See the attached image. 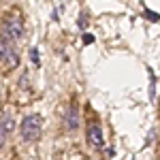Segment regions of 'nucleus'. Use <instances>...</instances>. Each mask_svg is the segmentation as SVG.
Wrapping results in <instances>:
<instances>
[{"label": "nucleus", "mask_w": 160, "mask_h": 160, "mask_svg": "<svg viewBox=\"0 0 160 160\" xmlns=\"http://www.w3.org/2000/svg\"><path fill=\"white\" fill-rule=\"evenodd\" d=\"M26 34V26H24V19H22V15L17 11L9 13V15H4V19H2V24H0V37L9 38L13 43H17V41H22Z\"/></svg>", "instance_id": "1"}, {"label": "nucleus", "mask_w": 160, "mask_h": 160, "mask_svg": "<svg viewBox=\"0 0 160 160\" xmlns=\"http://www.w3.org/2000/svg\"><path fill=\"white\" fill-rule=\"evenodd\" d=\"M19 66V51H17V43H13L9 38L0 37V71L4 75L13 73Z\"/></svg>", "instance_id": "2"}, {"label": "nucleus", "mask_w": 160, "mask_h": 160, "mask_svg": "<svg viewBox=\"0 0 160 160\" xmlns=\"http://www.w3.org/2000/svg\"><path fill=\"white\" fill-rule=\"evenodd\" d=\"M19 135L26 143H34L43 135V118L38 113H28L19 124Z\"/></svg>", "instance_id": "3"}, {"label": "nucleus", "mask_w": 160, "mask_h": 160, "mask_svg": "<svg viewBox=\"0 0 160 160\" xmlns=\"http://www.w3.org/2000/svg\"><path fill=\"white\" fill-rule=\"evenodd\" d=\"M86 139L94 149H102L105 148V132H102V126H98L96 122H90L86 126Z\"/></svg>", "instance_id": "4"}, {"label": "nucleus", "mask_w": 160, "mask_h": 160, "mask_svg": "<svg viewBox=\"0 0 160 160\" xmlns=\"http://www.w3.org/2000/svg\"><path fill=\"white\" fill-rule=\"evenodd\" d=\"M64 124H66V128L73 132L77 130V126H79V109H77V105L71 102L68 105V111H66V118H64Z\"/></svg>", "instance_id": "5"}, {"label": "nucleus", "mask_w": 160, "mask_h": 160, "mask_svg": "<svg viewBox=\"0 0 160 160\" xmlns=\"http://www.w3.org/2000/svg\"><path fill=\"white\" fill-rule=\"evenodd\" d=\"M0 126H2V128L7 130V135H9L13 128H15V124H13V118H11V115H2V118H0Z\"/></svg>", "instance_id": "6"}, {"label": "nucleus", "mask_w": 160, "mask_h": 160, "mask_svg": "<svg viewBox=\"0 0 160 160\" xmlns=\"http://www.w3.org/2000/svg\"><path fill=\"white\" fill-rule=\"evenodd\" d=\"M7 130H4V128H2V126H0V149L4 148V143H7Z\"/></svg>", "instance_id": "7"}, {"label": "nucleus", "mask_w": 160, "mask_h": 160, "mask_svg": "<svg viewBox=\"0 0 160 160\" xmlns=\"http://www.w3.org/2000/svg\"><path fill=\"white\" fill-rule=\"evenodd\" d=\"M145 15H148L152 22H160V15H158V13H152V11L148 9V7H145Z\"/></svg>", "instance_id": "8"}, {"label": "nucleus", "mask_w": 160, "mask_h": 160, "mask_svg": "<svg viewBox=\"0 0 160 160\" xmlns=\"http://www.w3.org/2000/svg\"><path fill=\"white\" fill-rule=\"evenodd\" d=\"M30 58H32V62H37V64H38V51L34 49V47L30 49Z\"/></svg>", "instance_id": "9"}, {"label": "nucleus", "mask_w": 160, "mask_h": 160, "mask_svg": "<svg viewBox=\"0 0 160 160\" xmlns=\"http://www.w3.org/2000/svg\"><path fill=\"white\" fill-rule=\"evenodd\" d=\"M92 41H94V38H92V34H83V43H86V45H90Z\"/></svg>", "instance_id": "10"}]
</instances>
